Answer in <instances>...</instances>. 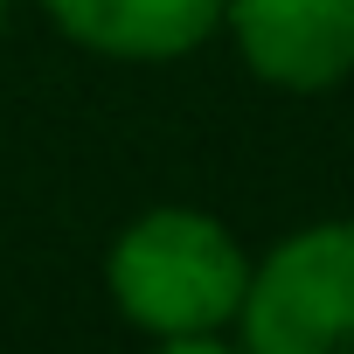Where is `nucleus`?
I'll use <instances>...</instances> for the list:
<instances>
[{
    "mask_svg": "<svg viewBox=\"0 0 354 354\" xmlns=\"http://www.w3.org/2000/svg\"><path fill=\"white\" fill-rule=\"evenodd\" d=\"M243 285H250L243 236L195 202L139 209L104 243V299L118 306V319L181 354H202L236 333Z\"/></svg>",
    "mask_w": 354,
    "mask_h": 354,
    "instance_id": "nucleus-1",
    "label": "nucleus"
},
{
    "mask_svg": "<svg viewBox=\"0 0 354 354\" xmlns=\"http://www.w3.org/2000/svg\"><path fill=\"white\" fill-rule=\"evenodd\" d=\"M236 340L250 354H354V216L306 223L250 257Z\"/></svg>",
    "mask_w": 354,
    "mask_h": 354,
    "instance_id": "nucleus-2",
    "label": "nucleus"
},
{
    "mask_svg": "<svg viewBox=\"0 0 354 354\" xmlns=\"http://www.w3.org/2000/svg\"><path fill=\"white\" fill-rule=\"evenodd\" d=\"M223 35L285 97H326L354 77V0H223Z\"/></svg>",
    "mask_w": 354,
    "mask_h": 354,
    "instance_id": "nucleus-3",
    "label": "nucleus"
},
{
    "mask_svg": "<svg viewBox=\"0 0 354 354\" xmlns=\"http://www.w3.org/2000/svg\"><path fill=\"white\" fill-rule=\"evenodd\" d=\"M42 15L104 63H181L223 35V0H42Z\"/></svg>",
    "mask_w": 354,
    "mask_h": 354,
    "instance_id": "nucleus-4",
    "label": "nucleus"
},
{
    "mask_svg": "<svg viewBox=\"0 0 354 354\" xmlns=\"http://www.w3.org/2000/svg\"><path fill=\"white\" fill-rule=\"evenodd\" d=\"M0 28H8V0H0Z\"/></svg>",
    "mask_w": 354,
    "mask_h": 354,
    "instance_id": "nucleus-5",
    "label": "nucleus"
}]
</instances>
